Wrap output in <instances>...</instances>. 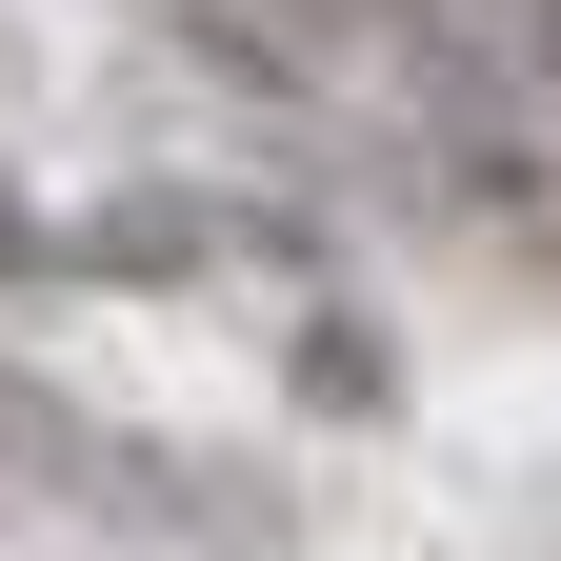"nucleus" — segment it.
<instances>
[{"instance_id":"nucleus-1","label":"nucleus","mask_w":561,"mask_h":561,"mask_svg":"<svg viewBox=\"0 0 561 561\" xmlns=\"http://www.w3.org/2000/svg\"><path fill=\"white\" fill-rule=\"evenodd\" d=\"M0 261H21V221H0Z\"/></svg>"}]
</instances>
